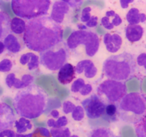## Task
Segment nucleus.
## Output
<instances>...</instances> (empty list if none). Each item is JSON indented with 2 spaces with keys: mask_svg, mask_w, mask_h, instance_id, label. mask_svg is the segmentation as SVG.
Segmentation results:
<instances>
[{
  "mask_svg": "<svg viewBox=\"0 0 146 137\" xmlns=\"http://www.w3.org/2000/svg\"><path fill=\"white\" fill-rule=\"evenodd\" d=\"M63 34L61 24L53 21L50 16H43L26 23L23 41L27 48L41 53L62 42Z\"/></svg>",
  "mask_w": 146,
  "mask_h": 137,
  "instance_id": "1",
  "label": "nucleus"
},
{
  "mask_svg": "<svg viewBox=\"0 0 146 137\" xmlns=\"http://www.w3.org/2000/svg\"><path fill=\"white\" fill-rule=\"evenodd\" d=\"M47 102L48 97L44 90L31 84L17 92L14 99V107L20 117L32 119L44 113Z\"/></svg>",
  "mask_w": 146,
  "mask_h": 137,
  "instance_id": "2",
  "label": "nucleus"
},
{
  "mask_svg": "<svg viewBox=\"0 0 146 137\" xmlns=\"http://www.w3.org/2000/svg\"><path fill=\"white\" fill-rule=\"evenodd\" d=\"M136 61L133 54L128 52L112 55L103 64V73L108 80L125 82L135 76Z\"/></svg>",
  "mask_w": 146,
  "mask_h": 137,
  "instance_id": "3",
  "label": "nucleus"
},
{
  "mask_svg": "<svg viewBox=\"0 0 146 137\" xmlns=\"http://www.w3.org/2000/svg\"><path fill=\"white\" fill-rule=\"evenodd\" d=\"M116 106L120 119L135 124L145 117V97L139 92H131L126 94Z\"/></svg>",
  "mask_w": 146,
  "mask_h": 137,
  "instance_id": "4",
  "label": "nucleus"
},
{
  "mask_svg": "<svg viewBox=\"0 0 146 137\" xmlns=\"http://www.w3.org/2000/svg\"><path fill=\"white\" fill-rule=\"evenodd\" d=\"M66 44L68 51L71 52L93 57L99 49L100 39L98 36L93 31L76 30L68 36Z\"/></svg>",
  "mask_w": 146,
  "mask_h": 137,
  "instance_id": "5",
  "label": "nucleus"
},
{
  "mask_svg": "<svg viewBox=\"0 0 146 137\" xmlns=\"http://www.w3.org/2000/svg\"><path fill=\"white\" fill-rule=\"evenodd\" d=\"M13 12L17 16L31 20L48 14L50 0H13L11 3Z\"/></svg>",
  "mask_w": 146,
  "mask_h": 137,
  "instance_id": "6",
  "label": "nucleus"
},
{
  "mask_svg": "<svg viewBox=\"0 0 146 137\" xmlns=\"http://www.w3.org/2000/svg\"><path fill=\"white\" fill-rule=\"evenodd\" d=\"M69 58V51L64 42H61L52 48L40 53L39 63L47 70L56 71L64 64Z\"/></svg>",
  "mask_w": 146,
  "mask_h": 137,
  "instance_id": "7",
  "label": "nucleus"
},
{
  "mask_svg": "<svg viewBox=\"0 0 146 137\" xmlns=\"http://www.w3.org/2000/svg\"><path fill=\"white\" fill-rule=\"evenodd\" d=\"M96 91L101 99L105 98L110 104H114L118 103L126 95L127 87L125 82L106 80L98 85Z\"/></svg>",
  "mask_w": 146,
  "mask_h": 137,
  "instance_id": "8",
  "label": "nucleus"
},
{
  "mask_svg": "<svg viewBox=\"0 0 146 137\" xmlns=\"http://www.w3.org/2000/svg\"><path fill=\"white\" fill-rule=\"evenodd\" d=\"M81 104L84 112H86L88 118L91 119H99L104 117L106 107L107 105L106 102H104V101L96 94L84 99Z\"/></svg>",
  "mask_w": 146,
  "mask_h": 137,
  "instance_id": "9",
  "label": "nucleus"
},
{
  "mask_svg": "<svg viewBox=\"0 0 146 137\" xmlns=\"http://www.w3.org/2000/svg\"><path fill=\"white\" fill-rule=\"evenodd\" d=\"M16 116L11 107L4 102H0V132L13 127Z\"/></svg>",
  "mask_w": 146,
  "mask_h": 137,
  "instance_id": "10",
  "label": "nucleus"
},
{
  "mask_svg": "<svg viewBox=\"0 0 146 137\" xmlns=\"http://www.w3.org/2000/svg\"><path fill=\"white\" fill-rule=\"evenodd\" d=\"M34 77L29 74H24L21 78H18L14 73H9L6 77L5 82L8 88H14L15 89H24L29 86L34 82Z\"/></svg>",
  "mask_w": 146,
  "mask_h": 137,
  "instance_id": "11",
  "label": "nucleus"
},
{
  "mask_svg": "<svg viewBox=\"0 0 146 137\" xmlns=\"http://www.w3.org/2000/svg\"><path fill=\"white\" fill-rule=\"evenodd\" d=\"M70 7L66 1H57L53 4L50 18L58 24L64 21L66 15L69 12Z\"/></svg>",
  "mask_w": 146,
  "mask_h": 137,
  "instance_id": "12",
  "label": "nucleus"
},
{
  "mask_svg": "<svg viewBox=\"0 0 146 137\" xmlns=\"http://www.w3.org/2000/svg\"><path fill=\"white\" fill-rule=\"evenodd\" d=\"M75 68V71L78 75L84 74L85 78L88 79L94 78L98 72V69L96 66L95 63L91 60H83L76 64Z\"/></svg>",
  "mask_w": 146,
  "mask_h": 137,
  "instance_id": "13",
  "label": "nucleus"
},
{
  "mask_svg": "<svg viewBox=\"0 0 146 137\" xmlns=\"http://www.w3.org/2000/svg\"><path fill=\"white\" fill-rule=\"evenodd\" d=\"M104 43L108 52L116 53L121 49L123 39L119 34L108 33L104 35Z\"/></svg>",
  "mask_w": 146,
  "mask_h": 137,
  "instance_id": "14",
  "label": "nucleus"
},
{
  "mask_svg": "<svg viewBox=\"0 0 146 137\" xmlns=\"http://www.w3.org/2000/svg\"><path fill=\"white\" fill-rule=\"evenodd\" d=\"M76 76L75 68L71 63H66L59 69L58 72V80L62 85L71 83Z\"/></svg>",
  "mask_w": 146,
  "mask_h": 137,
  "instance_id": "15",
  "label": "nucleus"
},
{
  "mask_svg": "<svg viewBox=\"0 0 146 137\" xmlns=\"http://www.w3.org/2000/svg\"><path fill=\"white\" fill-rule=\"evenodd\" d=\"M101 25L108 30H111L114 26H118L122 24V18L113 10L108 11L105 16L101 18Z\"/></svg>",
  "mask_w": 146,
  "mask_h": 137,
  "instance_id": "16",
  "label": "nucleus"
},
{
  "mask_svg": "<svg viewBox=\"0 0 146 137\" xmlns=\"http://www.w3.org/2000/svg\"><path fill=\"white\" fill-rule=\"evenodd\" d=\"M19 63L23 66H27L29 71L36 70L39 67V58L34 53L28 52L22 54L19 58Z\"/></svg>",
  "mask_w": 146,
  "mask_h": 137,
  "instance_id": "17",
  "label": "nucleus"
},
{
  "mask_svg": "<svg viewBox=\"0 0 146 137\" xmlns=\"http://www.w3.org/2000/svg\"><path fill=\"white\" fill-rule=\"evenodd\" d=\"M143 28L139 24L128 25L125 28V37L131 43L140 41L143 36Z\"/></svg>",
  "mask_w": 146,
  "mask_h": 137,
  "instance_id": "18",
  "label": "nucleus"
},
{
  "mask_svg": "<svg viewBox=\"0 0 146 137\" xmlns=\"http://www.w3.org/2000/svg\"><path fill=\"white\" fill-rule=\"evenodd\" d=\"M4 45L7 51L12 53H17L22 50L23 47L20 40L12 34H9L4 39Z\"/></svg>",
  "mask_w": 146,
  "mask_h": 137,
  "instance_id": "19",
  "label": "nucleus"
},
{
  "mask_svg": "<svg viewBox=\"0 0 146 137\" xmlns=\"http://www.w3.org/2000/svg\"><path fill=\"white\" fill-rule=\"evenodd\" d=\"M93 90L91 84H86L85 80L82 78H78L72 83L71 91L74 93H80L83 96L88 95Z\"/></svg>",
  "mask_w": 146,
  "mask_h": 137,
  "instance_id": "20",
  "label": "nucleus"
},
{
  "mask_svg": "<svg viewBox=\"0 0 146 137\" xmlns=\"http://www.w3.org/2000/svg\"><path fill=\"white\" fill-rule=\"evenodd\" d=\"M11 18L7 13L0 11V41L4 40L10 32Z\"/></svg>",
  "mask_w": 146,
  "mask_h": 137,
  "instance_id": "21",
  "label": "nucleus"
},
{
  "mask_svg": "<svg viewBox=\"0 0 146 137\" xmlns=\"http://www.w3.org/2000/svg\"><path fill=\"white\" fill-rule=\"evenodd\" d=\"M126 20L129 25H136L140 22H145L146 16L143 13H140L137 8H131L126 14Z\"/></svg>",
  "mask_w": 146,
  "mask_h": 137,
  "instance_id": "22",
  "label": "nucleus"
},
{
  "mask_svg": "<svg viewBox=\"0 0 146 137\" xmlns=\"http://www.w3.org/2000/svg\"><path fill=\"white\" fill-rule=\"evenodd\" d=\"M26 29V22L20 18H16L11 19L10 30L14 34L17 35H21L24 34Z\"/></svg>",
  "mask_w": 146,
  "mask_h": 137,
  "instance_id": "23",
  "label": "nucleus"
},
{
  "mask_svg": "<svg viewBox=\"0 0 146 137\" xmlns=\"http://www.w3.org/2000/svg\"><path fill=\"white\" fill-rule=\"evenodd\" d=\"M14 126L17 129V134H22L27 132V131L31 130L33 127V125L29 119L24 117H21L19 120L15 121Z\"/></svg>",
  "mask_w": 146,
  "mask_h": 137,
  "instance_id": "24",
  "label": "nucleus"
},
{
  "mask_svg": "<svg viewBox=\"0 0 146 137\" xmlns=\"http://www.w3.org/2000/svg\"><path fill=\"white\" fill-rule=\"evenodd\" d=\"M106 120L109 122H115L118 119V109L115 104H108L106 105L104 115Z\"/></svg>",
  "mask_w": 146,
  "mask_h": 137,
  "instance_id": "25",
  "label": "nucleus"
},
{
  "mask_svg": "<svg viewBox=\"0 0 146 137\" xmlns=\"http://www.w3.org/2000/svg\"><path fill=\"white\" fill-rule=\"evenodd\" d=\"M89 137H117L111 129L106 127H100L94 129L90 134Z\"/></svg>",
  "mask_w": 146,
  "mask_h": 137,
  "instance_id": "26",
  "label": "nucleus"
},
{
  "mask_svg": "<svg viewBox=\"0 0 146 137\" xmlns=\"http://www.w3.org/2000/svg\"><path fill=\"white\" fill-rule=\"evenodd\" d=\"M68 119L66 117L62 116L58 118L56 121L53 119H49L47 121V125L51 128H61L65 127L68 124Z\"/></svg>",
  "mask_w": 146,
  "mask_h": 137,
  "instance_id": "27",
  "label": "nucleus"
},
{
  "mask_svg": "<svg viewBox=\"0 0 146 137\" xmlns=\"http://www.w3.org/2000/svg\"><path fill=\"white\" fill-rule=\"evenodd\" d=\"M51 137H70L71 132L68 127L51 128L50 130Z\"/></svg>",
  "mask_w": 146,
  "mask_h": 137,
  "instance_id": "28",
  "label": "nucleus"
},
{
  "mask_svg": "<svg viewBox=\"0 0 146 137\" xmlns=\"http://www.w3.org/2000/svg\"><path fill=\"white\" fill-rule=\"evenodd\" d=\"M135 129L138 137H145V117L135 123Z\"/></svg>",
  "mask_w": 146,
  "mask_h": 137,
  "instance_id": "29",
  "label": "nucleus"
},
{
  "mask_svg": "<svg viewBox=\"0 0 146 137\" xmlns=\"http://www.w3.org/2000/svg\"><path fill=\"white\" fill-rule=\"evenodd\" d=\"M31 137H51V135L46 128L38 127L31 134Z\"/></svg>",
  "mask_w": 146,
  "mask_h": 137,
  "instance_id": "30",
  "label": "nucleus"
},
{
  "mask_svg": "<svg viewBox=\"0 0 146 137\" xmlns=\"http://www.w3.org/2000/svg\"><path fill=\"white\" fill-rule=\"evenodd\" d=\"M85 117V112L81 106H76L72 112V118L75 121H81Z\"/></svg>",
  "mask_w": 146,
  "mask_h": 137,
  "instance_id": "31",
  "label": "nucleus"
},
{
  "mask_svg": "<svg viewBox=\"0 0 146 137\" xmlns=\"http://www.w3.org/2000/svg\"><path fill=\"white\" fill-rule=\"evenodd\" d=\"M12 65L13 63L11 60L8 58H4L0 62V72H9L12 68Z\"/></svg>",
  "mask_w": 146,
  "mask_h": 137,
  "instance_id": "32",
  "label": "nucleus"
},
{
  "mask_svg": "<svg viewBox=\"0 0 146 137\" xmlns=\"http://www.w3.org/2000/svg\"><path fill=\"white\" fill-rule=\"evenodd\" d=\"M91 7H85L84 9L82 10L81 15V21L83 23H86L88 21V20L91 18Z\"/></svg>",
  "mask_w": 146,
  "mask_h": 137,
  "instance_id": "33",
  "label": "nucleus"
},
{
  "mask_svg": "<svg viewBox=\"0 0 146 137\" xmlns=\"http://www.w3.org/2000/svg\"><path fill=\"white\" fill-rule=\"evenodd\" d=\"M75 107L76 105L73 102H70V101H65L63 103V112H64V113L65 115L72 113V112L75 109Z\"/></svg>",
  "mask_w": 146,
  "mask_h": 137,
  "instance_id": "34",
  "label": "nucleus"
},
{
  "mask_svg": "<svg viewBox=\"0 0 146 137\" xmlns=\"http://www.w3.org/2000/svg\"><path fill=\"white\" fill-rule=\"evenodd\" d=\"M98 17L96 16H92L91 17L88 21H87L86 26L88 27V28H94V27L96 26L98 24Z\"/></svg>",
  "mask_w": 146,
  "mask_h": 137,
  "instance_id": "35",
  "label": "nucleus"
},
{
  "mask_svg": "<svg viewBox=\"0 0 146 137\" xmlns=\"http://www.w3.org/2000/svg\"><path fill=\"white\" fill-rule=\"evenodd\" d=\"M137 63H138V65L140 66H143L144 68H145L146 65V54L145 53H143L141 55H138V58H137Z\"/></svg>",
  "mask_w": 146,
  "mask_h": 137,
  "instance_id": "36",
  "label": "nucleus"
},
{
  "mask_svg": "<svg viewBox=\"0 0 146 137\" xmlns=\"http://www.w3.org/2000/svg\"><path fill=\"white\" fill-rule=\"evenodd\" d=\"M0 137H16V134L11 129H5L0 132Z\"/></svg>",
  "mask_w": 146,
  "mask_h": 137,
  "instance_id": "37",
  "label": "nucleus"
},
{
  "mask_svg": "<svg viewBox=\"0 0 146 137\" xmlns=\"http://www.w3.org/2000/svg\"><path fill=\"white\" fill-rule=\"evenodd\" d=\"M66 2L68 4L70 8H76L80 7L83 4V1H66Z\"/></svg>",
  "mask_w": 146,
  "mask_h": 137,
  "instance_id": "38",
  "label": "nucleus"
},
{
  "mask_svg": "<svg viewBox=\"0 0 146 137\" xmlns=\"http://www.w3.org/2000/svg\"><path fill=\"white\" fill-rule=\"evenodd\" d=\"M133 0H121L120 1V3H121V7L123 9H126L128 7V5H129L131 3L133 2Z\"/></svg>",
  "mask_w": 146,
  "mask_h": 137,
  "instance_id": "39",
  "label": "nucleus"
},
{
  "mask_svg": "<svg viewBox=\"0 0 146 137\" xmlns=\"http://www.w3.org/2000/svg\"><path fill=\"white\" fill-rule=\"evenodd\" d=\"M50 115L54 118V119H58L59 118V112L57 109H53L51 112H50Z\"/></svg>",
  "mask_w": 146,
  "mask_h": 137,
  "instance_id": "40",
  "label": "nucleus"
},
{
  "mask_svg": "<svg viewBox=\"0 0 146 137\" xmlns=\"http://www.w3.org/2000/svg\"><path fill=\"white\" fill-rule=\"evenodd\" d=\"M4 50H5V46L4 45V43L2 41H0V54L4 53Z\"/></svg>",
  "mask_w": 146,
  "mask_h": 137,
  "instance_id": "41",
  "label": "nucleus"
},
{
  "mask_svg": "<svg viewBox=\"0 0 146 137\" xmlns=\"http://www.w3.org/2000/svg\"><path fill=\"white\" fill-rule=\"evenodd\" d=\"M16 137H31V134H17Z\"/></svg>",
  "mask_w": 146,
  "mask_h": 137,
  "instance_id": "42",
  "label": "nucleus"
},
{
  "mask_svg": "<svg viewBox=\"0 0 146 137\" xmlns=\"http://www.w3.org/2000/svg\"><path fill=\"white\" fill-rule=\"evenodd\" d=\"M77 26L79 28V30H86L87 28V27L85 25H84V24H78Z\"/></svg>",
  "mask_w": 146,
  "mask_h": 137,
  "instance_id": "43",
  "label": "nucleus"
},
{
  "mask_svg": "<svg viewBox=\"0 0 146 137\" xmlns=\"http://www.w3.org/2000/svg\"><path fill=\"white\" fill-rule=\"evenodd\" d=\"M70 137H78V136H76V135H72V136H71Z\"/></svg>",
  "mask_w": 146,
  "mask_h": 137,
  "instance_id": "44",
  "label": "nucleus"
}]
</instances>
